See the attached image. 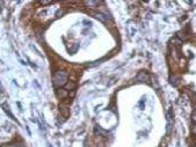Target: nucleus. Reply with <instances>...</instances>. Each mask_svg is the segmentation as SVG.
Returning <instances> with one entry per match:
<instances>
[{"mask_svg": "<svg viewBox=\"0 0 196 147\" xmlns=\"http://www.w3.org/2000/svg\"><path fill=\"white\" fill-rule=\"evenodd\" d=\"M67 84V73L65 71H57L54 75L55 87H63Z\"/></svg>", "mask_w": 196, "mask_h": 147, "instance_id": "nucleus-1", "label": "nucleus"}, {"mask_svg": "<svg viewBox=\"0 0 196 147\" xmlns=\"http://www.w3.org/2000/svg\"><path fill=\"white\" fill-rule=\"evenodd\" d=\"M57 96L59 98H65L67 96V91H65V89H58L57 91Z\"/></svg>", "mask_w": 196, "mask_h": 147, "instance_id": "nucleus-2", "label": "nucleus"}, {"mask_svg": "<svg viewBox=\"0 0 196 147\" xmlns=\"http://www.w3.org/2000/svg\"><path fill=\"white\" fill-rule=\"evenodd\" d=\"M85 4L87 6H91V8H96V6L99 5V1H86Z\"/></svg>", "mask_w": 196, "mask_h": 147, "instance_id": "nucleus-3", "label": "nucleus"}, {"mask_svg": "<svg viewBox=\"0 0 196 147\" xmlns=\"http://www.w3.org/2000/svg\"><path fill=\"white\" fill-rule=\"evenodd\" d=\"M137 79H138L139 81H146V80H147V75L145 74V72H142L137 77Z\"/></svg>", "mask_w": 196, "mask_h": 147, "instance_id": "nucleus-4", "label": "nucleus"}, {"mask_svg": "<svg viewBox=\"0 0 196 147\" xmlns=\"http://www.w3.org/2000/svg\"><path fill=\"white\" fill-rule=\"evenodd\" d=\"M95 18H96V19H99L100 21H102V22H105V21H106L105 15L101 14V13H98V14H95Z\"/></svg>", "mask_w": 196, "mask_h": 147, "instance_id": "nucleus-5", "label": "nucleus"}, {"mask_svg": "<svg viewBox=\"0 0 196 147\" xmlns=\"http://www.w3.org/2000/svg\"><path fill=\"white\" fill-rule=\"evenodd\" d=\"M65 86H66V88H67V89H74L77 85L73 84V82H72V84H71V82H69V84H66Z\"/></svg>", "mask_w": 196, "mask_h": 147, "instance_id": "nucleus-6", "label": "nucleus"}, {"mask_svg": "<svg viewBox=\"0 0 196 147\" xmlns=\"http://www.w3.org/2000/svg\"><path fill=\"white\" fill-rule=\"evenodd\" d=\"M191 118H193V120H194V123L196 124V112H194L193 113V116H191Z\"/></svg>", "mask_w": 196, "mask_h": 147, "instance_id": "nucleus-7", "label": "nucleus"}, {"mask_svg": "<svg viewBox=\"0 0 196 147\" xmlns=\"http://www.w3.org/2000/svg\"><path fill=\"white\" fill-rule=\"evenodd\" d=\"M191 131H193V133H195L196 134V124L194 126H193V129H191Z\"/></svg>", "mask_w": 196, "mask_h": 147, "instance_id": "nucleus-8", "label": "nucleus"}]
</instances>
